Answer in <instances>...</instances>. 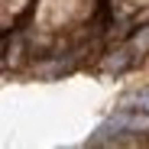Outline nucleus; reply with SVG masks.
I'll return each instance as SVG.
<instances>
[{
	"instance_id": "nucleus-1",
	"label": "nucleus",
	"mask_w": 149,
	"mask_h": 149,
	"mask_svg": "<svg viewBox=\"0 0 149 149\" xmlns=\"http://www.w3.org/2000/svg\"><path fill=\"white\" fill-rule=\"evenodd\" d=\"M133 45H136V49H149V29H146V33H139Z\"/></svg>"
}]
</instances>
